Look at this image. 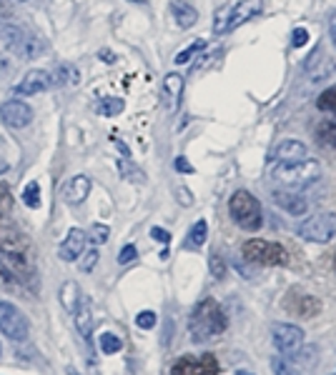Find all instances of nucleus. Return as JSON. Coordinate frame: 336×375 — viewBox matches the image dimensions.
<instances>
[{
	"instance_id": "1",
	"label": "nucleus",
	"mask_w": 336,
	"mask_h": 375,
	"mask_svg": "<svg viewBox=\"0 0 336 375\" xmlns=\"http://www.w3.org/2000/svg\"><path fill=\"white\" fill-rule=\"evenodd\" d=\"M226 328H228V315L224 313L221 303H216L213 298H204L189 318V333L191 338H193V343H206V340L221 335Z\"/></svg>"
},
{
	"instance_id": "2",
	"label": "nucleus",
	"mask_w": 336,
	"mask_h": 375,
	"mask_svg": "<svg viewBox=\"0 0 336 375\" xmlns=\"http://www.w3.org/2000/svg\"><path fill=\"white\" fill-rule=\"evenodd\" d=\"M0 40L8 45V51L23 60H36L45 53V43L40 38L13 23L0 21Z\"/></svg>"
},
{
	"instance_id": "3",
	"label": "nucleus",
	"mask_w": 336,
	"mask_h": 375,
	"mask_svg": "<svg viewBox=\"0 0 336 375\" xmlns=\"http://www.w3.org/2000/svg\"><path fill=\"white\" fill-rule=\"evenodd\" d=\"M271 178L276 183H284L289 188L309 185L322 178V163L314 158L291 160V163H276L271 168Z\"/></svg>"
},
{
	"instance_id": "4",
	"label": "nucleus",
	"mask_w": 336,
	"mask_h": 375,
	"mask_svg": "<svg viewBox=\"0 0 336 375\" xmlns=\"http://www.w3.org/2000/svg\"><path fill=\"white\" fill-rule=\"evenodd\" d=\"M261 10H263L261 0H236L231 5L219 8L216 18H213V33L216 36H226V33L236 30L239 25L249 23L251 18H256Z\"/></svg>"
},
{
	"instance_id": "5",
	"label": "nucleus",
	"mask_w": 336,
	"mask_h": 375,
	"mask_svg": "<svg viewBox=\"0 0 336 375\" xmlns=\"http://www.w3.org/2000/svg\"><path fill=\"white\" fill-rule=\"evenodd\" d=\"M228 210H231V218L234 223L243 231H259L263 225V213H261V203L256 195H251L249 190H236L231 198H228Z\"/></svg>"
},
{
	"instance_id": "6",
	"label": "nucleus",
	"mask_w": 336,
	"mask_h": 375,
	"mask_svg": "<svg viewBox=\"0 0 336 375\" xmlns=\"http://www.w3.org/2000/svg\"><path fill=\"white\" fill-rule=\"evenodd\" d=\"M241 255L254 266H289V250L276 240H246L241 248Z\"/></svg>"
},
{
	"instance_id": "7",
	"label": "nucleus",
	"mask_w": 336,
	"mask_h": 375,
	"mask_svg": "<svg viewBox=\"0 0 336 375\" xmlns=\"http://www.w3.org/2000/svg\"><path fill=\"white\" fill-rule=\"evenodd\" d=\"M299 238L309 243H329L336 235V213H316L299 225Z\"/></svg>"
},
{
	"instance_id": "8",
	"label": "nucleus",
	"mask_w": 336,
	"mask_h": 375,
	"mask_svg": "<svg viewBox=\"0 0 336 375\" xmlns=\"http://www.w3.org/2000/svg\"><path fill=\"white\" fill-rule=\"evenodd\" d=\"M0 333L15 343L28 340V318L23 315L13 303H0Z\"/></svg>"
},
{
	"instance_id": "9",
	"label": "nucleus",
	"mask_w": 336,
	"mask_h": 375,
	"mask_svg": "<svg viewBox=\"0 0 336 375\" xmlns=\"http://www.w3.org/2000/svg\"><path fill=\"white\" fill-rule=\"evenodd\" d=\"M219 361L216 355L206 353V355H183L173 363L171 375H219Z\"/></svg>"
},
{
	"instance_id": "10",
	"label": "nucleus",
	"mask_w": 336,
	"mask_h": 375,
	"mask_svg": "<svg viewBox=\"0 0 336 375\" xmlns=\"http://www.w3.org/2000/svg\"><path fill=\"white\" fill-rule=\"evenodd\" d=\"M271 338H274V346L278 348V353H284L286 358L296 355L304 348V331H301L299 325L276 323L271 328Z\"/></svg>"
},
{
	"instance_id": "11",
	"label": "nucleus",
	"mask_w": 336,
	"mask_h": 375,
	"mask_svg": "<svg viewBox=\"0 0 336 375\" xmlns=\"http://www.w3.org/2000/svg\"><path fill=\"white\" fill-rule=\"evenodd\" d=\"M0 120L8 125V128H25V125L33 120V108H30L28 103L18 101H5L0 105Z\"/></svg>"
},
{
	"instance_id": "12",
	"label": "nucleus",
	"mask_w": 336,
	"mask_h": 375,
	"mask_svg": "<svg viewBox=\"0 0 336 375\" xmlns=\"http://www.w3.org/2000/svg\"><path fill=\"white\" fill-rule=\"evenodd\" d=\"M304 68H307V75L314 83H324L331 75V70H334V60H331L329 53L324 51V45H316L314 51H311V55L307 58Z\"/></svg>"
},
{
	"instance_id": "13",
	"label": "nucleus",
	"mask_w": 336,
	"mask_h": 375,
	"mask_svg": "<svg viewBox=\"0 0 336 375\" xmlns=\"http://www.w3.org/2000/svg\"><path fill=\"white\" fill-rule=\"evenodd\" d=\"M53 88V75L48 70H28L23 75V80L15 86V93L18 95H36V93H43Z\"/></svg>"
},
{
	"instance_id": "14",
	"label": "nucleus",
	"mask_w": 336,
	"mask_h": 375,
	"mask_svg": "<svg viewBox=\"0 0 336 375\" xmlns=\"http://www.w3.org/2000/svg\"><path fill=\"white\" fill-rule=\"evenodd\" d=\"M181 98H183V78L178 73H168L166 78H163V103H166L168 116L178 113Z\"/></svg>"
},
{
	"instance_id": "15",
	"label": "nucleus",
	"mask_w": 336,
	"mask_h": 375,
	"mask_svg": "<svg viewBox=\"0 0 336 375\" xmlns=\"http://www.w3.org/2000/svg\"><path fill=\"white\" fill-rule=\"evenodd\" d=\"M284 305H286V311L296 313V315H301V318L316 315V313L322 311V303H319L314 296H307V293H289Z\"/></svg>"
},
{
	"instance_id": "16",
	"label": "nucleus",
	"mask_w": 336,
	"mask_h": 375,
	"mask_svg": "<svg viewBox=\"0 0 336 375\" xmlns=\"http://www.w3.org/2000/svg\"><path fill=\"white\" fill-rule=\"evenodd\" d=\"M271 158L278 160V163H291V160L309 158V151H307V145L301 143V140H296V138H289V140H281V143L276 145V151H274V155H271Z\"/></svg>"
},
{
	"instance_id": "17",
	"label": "nucleus",
	"mask_w": 336,
	"mask_h": 375,
	"mask_svg": "<svg viewBox=\"0 0 336 375\" xmlns=\"http://www.w3.org/2000/svg\"><path fill=\"white\" fill-rule=\"evenodd\" d=\"M83 248H86V233H83L81 228H71V231H68V235H66V240L60 243L58 255L63 260H68V263H71V260L81 258Z\"/></svg>"
},
{
	"instance_id": "18",
	"label": "nucleus",
	"mask_w": 336,
	"mask_h": 375,
	"mask_svg": "<svg viewBox=\"0 0 336 375\" xmlns=\"http://www.w3.org/2000/svg\"><path fill=\"white\" fill-rule=\"evenodd\" d=\"M88 193H91V181H88L86 175H73V178L63 185V190H60L63 201L71 203V205L83 203L88 198Z\"/></svg>"
},
{
	"instance_id": "19",
	"label": "nucleus",
	"mask_w": 336,
	"mask_h": 375,
	"mask_svg": "<svg viewBox=\"0 0 336 375\" xmlns=\"http://www.w3.org/2000/svg\"><path fill=\"white\" fill-rule=\"evenodd\" d=\"M271 198H274V203H276L278 208L286 210L289 216H304L309 208V203L301 198V195L296 193H286V190H274L271 193Z\"/></svg>"
},
{
	"instance_id": "20",
	"label": "nucleus",
	"mask_w": 336,
	"mask_h": 375,
	"mask_svg": "<svg viewBox=\"0 0 336 375\" xmlns=\"http://www.w3.org/2000/svg\"><path fill=\"white\" fill-rule=\"evenodd\" d=\"M171 15H173V21L178 23V28H193L198 23V10L189 3H183V0H171Z\"/></svg>"
},
{
	"instance_id": "21",
	"label": "nucleus",
	"mask_w": 336,
	"mask_h": 375,
	"mask_svg": "<svg viewBox=\"0 0 336 375\" xmlns=\"http://www.w3.org/2000/svg\"><path fill=\"white\" fill-rule=\"evenodd\" d=\"M75 328L83 338L91 343V331H93V315H91V305H88L86 298H81V305L75 308Z\"/></svg>"
},
{
	"instance_id": "22",
	"label": "nucleus",
	"mask_w": 336,
	"mask_h": 375,
	"mask_svg": "<svg viewBox=\"0 0 336 375\" xmlns=\"http://www.w3.org/2000/svg\"><path fill=\"white\" fill-rule=\"evenodd\" d=\"M51 75H53V86H78V83H81V73L71 63L58 65L56 73H51Z\"/></svg>"
},
{
	"instance_id": "23",
	"label": "nucleus",
	"mask_w": 336,
	"mask_h": 375,
	"mask_svg": "<svg viewBox=\"0 0 336 375\" xmlns=\"http://www.w3.org/2000/svg\"><path fill=\"white\" fill-rule=\"evenodd\" d=\"M206 235H208V225H206V220L201 218V220H196L193 228L189 231L183 248H186V250H201V246L206 243Z\"/></svg>"
},
{
	"instance_id": "24",
	"label": "nucleus",
	"mask_w": 336,
	"mask_h": 375,
	"mask_svg": "<svg viewBox=\"0 0 336 375\" xmlns=\"http://www.w3.org/2000/svg\"><path fill=\"white\" fill-rule=\"evenodd\" d=\"M125 103L121 98H101V101L95 103V113L98 116H106V118H113L118 113H123Z\"/></svg>"
},
{
	"instance_id": "25",
	"label": "nucleus",
	"mask_w": 336,
	"mask_h": 375,
	"mask_svg": "<svg viewBox=\"0 0 336 375\" xmlns=\"http://www.w3.org/2000/svg\"><path fill=\"white\" fill-rule=\"evenodd\" d=\"M81 290L75 288V283H66L60 290V300L66 305V311H75V303H81Z\"/></svg>"
},
{
	"instance_id": "26",
	"label": "nucleus",
	"mask_w": 336,
	"mask_h": 375,
	"mask_svg": "<svg viewBox=\"0 0 336 375\" xmlns=\"http://www.w3.org/2000/svg\"><path fill=\"white\" fill-rule=\"evenodd\" d=\"M316 140L322 145L336 148V120H326V123L319 125V130H316Z\"/></svg>"
},
{
	"instance_id": "27",
	"label": "nucleus",
	"mask_w": 336,
	"mask_h": 375,
	"mask_svg": "<svg viewBox=\"0 0 336 375\" xmlns=\"http://www.w3.org/2000/svg\"><path fill=\"white\" fill-rule=\"evenodd\" d=\"M118 170H121V175H123L125 181H133V183H143V181H146V175H143L139 168L133 166L131 158L121 160V163H118Z\"/></svg>"
},
{
	"instance_id": "28",
	"label": "nucleus",
	"mask_w": 336,
	"mask_h": 375,
	"mask_svg": "<svg viewBox=\"0 0 336 375\" xmlns=\"http://www.w3.org/2000/svg\"><path fill=\"white\" fill-rule=\"evenodd\" d=\"M271 368H274L276 375H301V370L293 363H289V358H281V355L271 358Z\"/></svg>"
},
{
	"instance_id": "29",
	"label": "nucleus",
	"mask_w": 336,
	"mask_h": 375,
	"mask_svg": "<svg viewBox=\"0 0 336 375\" xmlns=\"http://www.w3.org/2000/svg\"><path fill=\"white\" fill-rule=\"evenodd\" d=\"M204 48H206V40H201V38H198V40H193V43H191L189 48H183V51L178 53V55H176L173 63L176 65H186L189 60H193V55H196V53L204 51Z\"/></svg>"
},
{
	"instance_id": "30",
	"label": "nucleus",
	"mask_w": 336,
	"mask_h": 375,
	"mask_svg": "<svg viewBox=\"0 0 336 375\" xmlns=\"http://www.w3.org/2000/svg\"><path fill=\"white\" fill-rule=\"evenodd\" d=\"M98 346H101V350L106 355H113V353H118V350L123 348V343H121V338L113 335V333H103L101 340H98Z\"/></svg>"
},
{
	"instance_id": "31",
	"label": "nucleus",
	"mask_w": 336,
	"mask_h": 375,
	"mask_svg": "<svg viewBox=\"0 0 336 375\" xmlns=\"http://www.w3.org/2000/svg\"><path fill=\"white\" fill-rule=\"evenodd\" d=\"M23 203L28 208H40V185L38 183H28L23 190Z\"/></svg>"
},
{
	"instance_id": "32",
	"label": "nucleus",
	"mask_w": 336,
	"mask_h": 375,
	"mask_svg": "<svg viewBox=\"0 0 336 375\" xmlns=\"http://www.w3.org/2000/svg\"><path fill=\"white\" fill-rule=\"evenodd\" d=\"M319 108L336 113V86H331L329 90H324V93L319 95Z\"/></svg>"
},
{
	"instance_id": "33",
	"label": "nucleus",
	"mask_w": 336,
	"mask_h": 375,
	"mask_svg": "<svg viewBox=\"0 0 336 375\" xmlns=\"http://www.w3.org/2000/svg\"><path fill=\"white\" fill-rule=\"evenodd\" d=\"M110 231H108V225H103V223H95L93 228H91V243H95V246H103L106 240H108Z\"/></svg>"
},
{
	"instance_id": "34",
	"label": "nucleus",
	"mask_w": 336,
	"mask_h": 375,
	"mask_svg": "<svg viewBox=\"0 0 336 375\" xmlns=\"http://www.w3.org/2000/svg\"><path fill=\"white\" fill-rule=\"evenodd\" d=\"M156 320H158V318H156L154 311H143V313H139V315H136V325H139V328H143V331H151V328L156 325Z\"/></svg>"
},
{
	"instance_id": "35",
	"label": "nucleus",
	"mask_w": 336,
	"mask_h": 375,
	"mask_svg": "<svg viewBox=\"0 0 336 375\" xmlns=\"http://www.w3.org/2000/svg\"><path fill=\"white\" fill-rule=\"evenodd\" d=\"M136 258H139V250H136V246H131V243L123 246V250L118 253V263H121V266H128V263H133Z\"/></svg>"
},
{
	"instance_id": "36",
	"label": "nucleus",
	"mask_w": 336,
	"mask_h": 375,
	"mask_svg": "<svg viewBox=\"0 0 336 375\" xmlns=\"http://www.w3.org/2000/svg\"><path fill=\"white\" fill-rule=\"evenodd\" d=\"M309 43V30L307 28H296L291 33V45L293 48H304Z\"/></svg>"
},
{
	"instance_id": "37",
	"label": "nucleus",
	"mask_w": 336,
	"mask_h": 375,
	"mask_svg": "<svg viewBox=\"0 0 336 375\" xmlns=\"http://www.w3.org/2000/svg\"><path fill=\"white\" fill-rule=\"evenodd\" d=\"M95 263H98V250H91L86 258L81 260V270L83 273H91V270L95 268Z\"/></svg>"
},
{
	"instance_id": "38",
	"label": "nucleus",
	"mask_w": 336,
	"mask_h": 375,
	"mask_svg": "<svg viewBox=\"0 0 336 375\" xmlns=\"http://www.w3.org/2000/svg\"><path fill=\"white\" fill-rule=\"evenodd\" d=\"M208 266H211L213 278H224V275H226V266H224V260H221L219 255H213L211 263H208Z\"/></svg>"
},
{
	"instance_id": "39",
	"label": "nucleus",
	"mask_w": 336,
	"mask_h": 375,
	"mask_svg": "<svg viewBox=\"0 0 336 375\" xmlns=\"http://www.w3.org/2000/svg\"><path fill=\"white\" fill-rule=\"evenodd\" d=\"M176 195H178V201H181V205H186V208H191L193 205V195L186 190V188H176Z\"/></svg>"
},
{
	"instance_id": "40",
	"label": "nucleus",
	"mask_w": 336,
	"mask_h": 375,
	"mask_svg": "<svg viewBox=\"0 0 336 375\" xmlns=\"http://www.w3.org/2000/svg\"><path fill=\"white\" fill-rule=\"evenodd\" d=\"M173 168L176 170H178V173H193V166H191L189 160L183 158V155H178V158H176V163H173Z\"/></svg>"
},
{
	"instance_id": "41",
	"label": "nucleus",
	"mask_w": 336,
	"mask_h": 375,
	"mask_svg": "<svg viewBox=\"0 0 336 375\" xmlns=\"http://www.w3.org/2000/svg\"><path fill=\"white\" fill-rule=\"evenodd\" d=\"M151 238L158 240V243H171V233L163 231V228H151Z\"/></svg>"
},
{
	"instance_id": "42",
	"label": "nucleus",
	"mask_w": 336,
	"mask_h": 375,
	"mask_svg": "<svg viewBox=\"0 0 336 375\" xmlns=\"http://www.w3.org/2000/svg\"><path fill=\"white\" fill-rule=\"evenodd\" d=\"M10 70H13V63H10L5 55H0V78H8Z\"/></svg>"
},
{
	"instance_id": "43",
	"label": "nucleus",
	"mask_w": 336,
	"mask_h": 375,
	"mask_svg": "<svg viewBox=\"0 0 336 375\" xmlns=\"http://www.w3.org/2000/svg\"><path fill=\"white\" fill-rule=\"evenodd\" d=\"M98 58H101V60H108V63H116V55H113L110 51H101V53H98Z\"/></svg>"
},
{
	"instance_id": "44",
	"label": "nucleus",
	"mask_w": 336,
	"mask_h": 375,
	"mask_svg": "<svg viewBox=\"0 0 336 375\" xmlns=\"http://www.w3.org/2000/svg\"><path fill=\"white\" fill-rule=\"evenodd\" d=\"M329 33H331V43H334V48H336V15H334V21H331V25H329Z\"/></svg>"
},
{
	"instance_id": "45",
	"label": "nucleus",
	"mask_w": 336,
	"mask_h": 375,
	"mask_svg": "<svg viewBox=\"0 0 336 375\" xmlns=\"http://www.w3.org/2000/svg\"><path fill=\"white\" fill-rule=\"evenodd\" d=\"M0 13H8V5H5V0H0Z\"/></svg>"
},
{
	"instance_id": "46",
	"label": "nucleus",
	"mask_w": 336,
	"mask_h": 375,
	"mask_svg": "<svg viewBox=\"0 0 336 375\" xmlns=\"http://www.w3.org/2000/svg\"><path fill=\"white\" fill-rule=\"evenodd\" d=\"M131 3H143V0H131Z\"/></svg>"
},
{
	"instance_id": "47",
	"label": "nucleus",
	"mask_w": 336,
	"mask_h": 375,
	"mask_svg": "<svg viewBox=\"0 0 336 375\" xmlns=\"http://www.w3.org/2000/svg\"><path fill=\"white\" fill-rule=\"evenodd\" d=\"M239 375H251V373H243V370H241V373H239Z\"/></svg>"
},
{
	"instance_id": "48",
	"label": "nucleus",
	"mask_w": 336,
	"mask_h": 375,
	"mask_svg": "<svg viewBox=\"0 0 336 375\" xmlns=\"http://www.w3.org/2000/svg\"><path fill=\"white\" fill-rule=\"evenodd\" d=\"M0 170H5V166H0Z\"/></svg>"
},
{
	"instance_id": "49",
	"label": "nucleus",
	"mask_w": 336,
	"mask_h": 375,
	"mask_svg": "<svg viewBox=\"0 0 336 375\" xmlns=\"http://www.w3.org/2000/svg\"><path fill=\"white\" fill-rule=\"evenodd\" d=\"M329 375H336V370H334V373H329Z\"/></svg>"
},
{
	"instance_id": "50",
	"label": "nucleus",
	"mask_w": 336,
	"mask_h": 375,
	"mask_svg": "<svg viewBox=\"0 0 336 375\" xmlns=\"http://www.w3.org/2000/svg\"><path fill=\"white\" fill-rule=\"evenodd\" d=\"M0 353H3V350H0Z\"/></svg>"
}]
</instances>
